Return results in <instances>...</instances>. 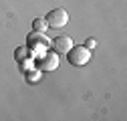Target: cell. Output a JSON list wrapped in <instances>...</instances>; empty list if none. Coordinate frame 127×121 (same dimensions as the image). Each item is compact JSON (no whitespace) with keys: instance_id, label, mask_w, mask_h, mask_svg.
I'll return each mask as SVG.
<instances>
[{"instance_id":"5b68a950","label":"cell","mask_w":127,"mask_h":121,"mask_svg":"<svg viewBox=\"0 0 127 121\" xmlns=\"http://www.w3.org/2000/svg\"><path fill=\"white\" fill-rule=\"evenodd\" d=\"M73 47V38L71 36H57L55 40H53V51L57 53V55H65L69 49Z\"/></svg>"},{"instance_id":"7a4b0ae2","label":"cell","mask_w":127,"mask_h":121,"mask_svg":"<svg viewBox=\"0 0 127 121\" xmlns=\"http://www.w3.org/2000/svg\"><path fill=\"white\" fill-rule=\"evenodd\" d=\"M49 47H51L49 38H46L42 32H36V30H32V32L28 34V38H26V49L28 51H34V57H38L40 53H44Z\"/></svg>"},{"instance_id":"3957f363","label":"cell","mask_w":127,"mask_h":121,"mask_svg":"<svg viewBox=\"0 0 127 121\" xmlns=\"http://www.w3.org/2000/svg\"><path fill=\"white\" fill-rule=\"evenodd\" d=\"M34 65H36V69L40 71V73H44V71H55L57 67H59V55L53 51H49L46 49L44 53H40L38 57H36V60H34Z\"/></svg>"},{"instance_id":"52a82bcc","label":"cell","mask_w":127,"mask_h":121,"mask_svg":"<svg viewBox=\"0 0 127 121\" xmlns=\"http://www.w3.org/2000/svg\"><path fill=\"white\" fill-rule=\"evenodd\" d=\"M38 77H40V71H38V69H36V71L26 69V81H28V83H36V81H38Z\"/></svg>"},{"instance_id":"277c9868","label":"cell","mask_w":127,"mask_h":121,"mask_svg":"<svg viewBox=\"0 0 127 121\" xmlns=\"http://www.w3.org/2000/svg\"><path fill=\"white\" fill-rule=\"evenodd\" d=\"M44 20H46V26L51 28H63L69 22V12L65 8H55L44 16Z\"/></svg>"},{"instance_id":"8992f818","label":"cell","mask_w":127,"mask_h":121,"mask_svg":"<svg viewBox=\"0 0 127 121\" xmlns=\"http://www.w3.org/2000/svg\"><path fill=\"white\" fill-rule=\"evenodd\" d=\"M32 30H36V32H44V30H46V20L44 18H34L32 20Z\"/></svg>"},{"instance_id":"6da1fadb","label":"cell","mask_w":127,"mask_h":121,"mask_svg":"<svg viewBox=\"0 0 127 121\" xmlns=\"http://www.w3.org/2000/svg\"><path fill=\"white\" fill-rule=\"evenodd\" d=\"M65 55H67V60H69L73 67H83V65L89 63V59H91V51L87 47H83V44H79V47L73 44Z\"/></svg>"},{"instance_id":"ba28073f","label":"cell","mask_w":127,"mask_h":121,"mask_svg":"<svg viewBox=\"0 0 127 121\" xmlns=\"http://www.w3.org/2000/svg\"><path fill=\"white\" fill-rule=\"evenodd\" d=\"M85 47H87V49H93V47H95V40H93V38H89V40H87V44H85Z\"/></svg>"}]
</instances>
